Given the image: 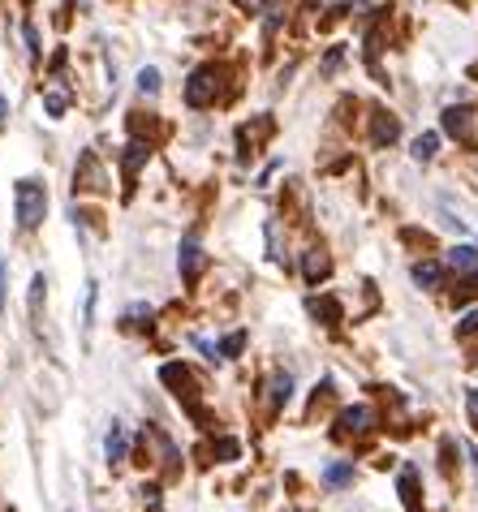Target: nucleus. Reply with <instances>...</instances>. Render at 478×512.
Returning a JSON list of instances; mask_svg holds the SVG:
<instances>
[{
	"label": "nucleus",
	"instance_id": "obj_18",
	"mask_svg": "<svg viewBox=\"0 0 478 512\" xmlns=\"http://www.w3.org/2000/svg\"><path fill=\"white\" fill-rule=\"evenodd\" d=\"M143 504H147L151 512H160V487H143Z\"/></svg>",
	"mask_w": 478,
	"mask_h": 512
},
{
	"label": "nucleus",
	"instance_id": "obj_1",
	"mask_svg": "<svg viewBox=\"0 0 478 512\" xmlns=\"http://www.w3.org/2000/svg\"><path fill=\"white\" fill-rule=\"evenodd\" d=\"M13 203H18V224H22V229H39L44 216H48V190H44V181L22 177L18 186H13Z\"/></svg>",
	"mask_w": 478,
	"mask_h": 512
},
{
	"label": "nucleus",
	"instance_id": "obj_14",
	"mask_svg": "<svg viewBox=\"0 0 478 512\" xmlns=\"http://www.w3.org/2000/svg\"><path fill=\"white\" fill-rule=\"evenodd\" d=\"M44 108L52 112V117H65V108H69V95H65V91H48V95H44Z\"/></svg>",
	"mask_w": 478,
	"mask_h": 512
},
{
	"label": "nucleus",
	"instance_id": "obj_3",
	"mask_svg": "<svg viewBox=\"0 0 478 512\" xmlns=\"http://www.w3.org/2000/svg\"><path fill=\"white\" fill-rule=\"evenodd\" d=\"M177 267H181V280L194 284L203 276V267H207V254L199 246V233H190L186 241H181V254H177Z\"/></svg>",
	"mask_w": 478,
	"mask_h": 512
},
{
	"label": "nucleus",
	"instance_id": "obj_20",
	"mask_svg": "<svg viewBox=\"0 0 478 512\" xmlns=\"http://www.w3.org/2000/svg\"><path fill=\"white\" fill-rule=\"evenodd\" d=\"M466 401H470V409L478 414V388H470V396H466Z\"/></svg>",
	"mask_w": 478,
	"mask_h": 512
},
{
	"label": "nucleus",
	"instance_id": "obj_16",
	"mask_svg": "<svg viewBox=\"0 0 478 512\" xmlns=\"http://www.w3.org/2000/svg\"><path fill=\"white\" fill-rule=\"evenodd\" d=\"M242 345H246V336H242V332H233V336H224L220 353H224V358H237V349H242Z\"/></svg>",
	"mask_w": 478,
	"mask_h": 512
},
{
	"label": "nucleus",
	"instance_id": "obj_17",
	"mask_svg": "<svg viewBox=\"0 0 478 512\" xmlns=\"http://www.w3.org/2000/svg\"><path fill=\"white\" fill-rule=\"evenodd\" d=\"M323 478H328L332 487H336V482H349V478H354V469H349V465H332V469H328V474H323Z\"/></svg>",
	"mask_w": 478,
	"mask_h": 512
},
{
	"label": "nucleus",
	"instance_id": "obj_9",
	"mask_svg": "<svg viewBox=\"0 0 478 512\" xmlns=\"http://www.w3.org/2000/svg\"><path fill=\"white\" fill-rule=\"evenodd\" d=\"M448 263H453L457 272H470V276H478V246H457L453 254H448Z\"/></svg>",
	"mask_w": 478,
	"mask_h": 512
},
{
	"label": "nucleus",
	"instance_id": "obj_13",
	"mask_svg": "<svg viewBox=\"0 0 478 512\" xmlns=\"http://www.w3.org/2000/svg\"><path fill=\"white\" fill-rule=\"evenodd\" d=\"M138 91L143 95H160V69H143V74H138Z\"/></svg>",
	"mask_w": 478,
	"mask_h": 512
},
{
	"label": "nucleus",
	"instance_id": "obj_10",
	"mask_svg": "<svg viewBox=\"0 0 478 512\" xmlns=\"http://www.w3.org/2000/svg\"><path fill=\"white\" fill-rule=\"evenodd\" d=\"M414 280L423 284V289H435V284L444 280V267L431 263V259H423V263H414Z\"/></svg>",
	"mask_w": 478,
	"mask_h": 512
},
{
	"label": "nucleus",
	"instance_id": "obj_11",
	"mask_svg": "<svg viewBox=\"0 0 478 512\" xmlns=\"http://www.w3.org/2000/svg\"><path fill=\"white\" fill-rule=\"evenodd\" d=\"M345 422V431H367V422H371V409H345L341 414Z\"/></svg>",
	"mask_w": 478,
	"mask_h": 512
},
{
	"label": "nucleus",
	"instance_id": "obj_8",
	"mask_svg": "<svg viewBox=\"0 0 478 512\" xmlns=\"http://www.w3.org/2000/svg\"><path fill=\"white\" fill-rule=\"evenodd\" d=\"M302 272H306V280H311V284H319L323 276H328V272H332L328 254H319V250H311V254H306V259H302Z\"/></svg>",
	"mask_w": 478,
	"mask_h": 512
},
{
	"label": "nucleus",
	"instance_id": "obj_19",
	"mask_svg": "<svg viewBox=\"0 0 478 512\" xmlns=\"http://www.w3.org/2000/svg\"><path fill=\"white\" fill-rule=\"evenodd\" d=\"M0 306H5V259H0Z\"/></svg>",
	"mask_w": 478,
	"mask_h": 512
},
{
	"label": "nucleus",
	"instance_id": "obj_2",
	"mask_svg": "<svg viewBox=\"0 0 478 512\" xmlns=\"http://www.w3.org/2000/svg\"><path fill=\"white\" fill-rule=\"evenodd\" d=\"M220 69L216 65H199L190 74V82H186V104L190 108H207V104H216V95H220Z\"/></svg>",
	"mask_w": 478,
	"mask_h": 512
},
{
	"label": "nucleus",
	"instance_id": "obj_6",
	"mask_svg": "<svg viewBox=\"0 0 478 512\" xmlns=\"http://www.w3.org/2000/svg\"><path fill=\"white\" fill-rule=\"evenodd\" d=\"M435 151H440V134L435 130H427V134H418L414 138V147H410V155L418 164H427V160H435Z\"/></svg>",
	"mask_w": 478,
	"mask_h": 512
},
{
	"label": "nucleus",
	"instance_id": "obj_15",
	"mask_svg": "<svg viewBox=\"0 0 478 512\" xmlns=\"http://www.w3.org/2000/svg\"><path fill=\"white\" fill-rule=\"evenodd\" d=\"M457 336H461V340H470V336H478V310H470V315H466V319H461V323H457Z\"/></svg>",
	"mask_w": 478,
	"mask_h": 512
},
{
	"label": "nucleus",
	"instance_id": "obj_4",
	"mask_svg": "<svg viewBox=\"0 0 478 512\" xmlns=\"http://www.w3.org/2000/svg\"><path fill=\"white\" fill-rule=\"evenodd\" d=\"M125 452H130V435H125V426H121V422H112V426H108V435H104V457H108V465L125 461Z\"/></svg>",
	"mask_w": 478,
	"mask_h": 512
},
{
	"label": "nucleus",
	"instance_id": "obj_5",
	"mask_svg": "<svg viewBox=\"0 0 478 512\" xmlns=\"http://www.w3.org/2000/svg\"><path fill=\"white\" fill-rule=\"evenodd\" d=\"M397 134H401L397 117H388V112H375V117H371V142H375V147H388V142H397Z\"/></svg>",
	"mask_w": 478,
	"mask_h": 512
},
{
	"label": "nucleus",
	"instance_id": "obj_22",
	"mask_svg": "<svg viewBox=\"0 0 478 512\" xmlns=\"http://www.w3.org/2000/svg\"><path fill=\"white\" fill-rule=\"evenodd\" d=\"M233 5H242V9H250V0H233Z\"/></svg>",
	"mask_w": 478,
	"mask_h": 512
},
{
	"label": "nucleus",
	"instance_id": "obj_21",
	"mask_svg": "<svg viewBox=\"0 0 478 512\" xmlns=\"http://www.w3.org/2000/svg\"><path fill=\"white\" fill-rule=\"evenodd\" d=\"M5 112H9V104H5V95H0V130H5Z\"/></svg>",
	"mask_w": 478,
	"mask_h": 512
},
{
	"label": "nucleus",
	"instance_id": "obj_12",
	"mask_svg": "<svg viewBox=\"0 0 478 512\" xmlns=\"http://www.w3.org/2000/svg\"><path fill=\"white\" fill-rule=\"evenodd\" d=\"M289 396H293V379H289V375H276V379H272V405L280 409V405L289 401Z\"/></svg>",
	"mask_w": 478,
	"mask_h": 512
},
{
	"label": "nucleus",
	"instance_id": "obj_7",
	"mask_svg": "<svg viewBox=\"0 0 478 512\" xmlns=\"http://www.w3.org/2000/svg\"><path fill=\"white\" fill-rule=\"evenodd\" d=\"M444 130L453 138H470V108H448L444 112Z\"/></svg>",
	"mask_w": 478,
	"mask_h": 512
}]
</instances>
